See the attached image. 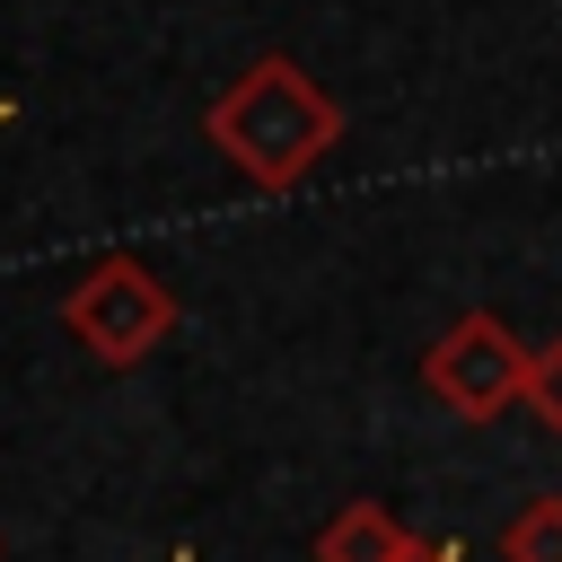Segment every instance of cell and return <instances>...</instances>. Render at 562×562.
Returning a JSON list of instances; mask_svg holds the SVG:
<instances>
[{
	"instance_id": "5b68a950",
	"label": "cell",
	"mask_w": 562,
	"mask_h": 562,
	"mask_svg": "<svg viewBox=\"0 0 562 562\" xmlns=\"http://www.w3.org/2000/svg\"><path fill=\"white\" fill-rule=\"evenodd\" d=\"M501 562H562V492H527L501 518Z\"/></svg>"
},
{
	"instance_id": "ba28073f",
	"label": "cell",
	"mask_w": 562,
	"mask_h": 562,
	"mask_svg": "<svg viewBox=\"0 0 562 562\" xmlns=\"http://www.w3.org/2000/svg\"><path fill=\"white\" fill-rule=\"evenodd\" d=\"M176 562H193V553H176Z\"/></svg>"
},
{
	"instance_id": "52a82bcc",
	"label": "cell",
	"mask_w": 562,
	"mask_h": 562,
	"mask_svg": "<svg viewBox=\"0 0 562 562\" xmlns=\"http://www.w3.org/2000/svg\"><path fill=\"white\" fill-rule=\"evenodd\" d=\"M404 562H465V544H448V536H422Z\"/></svg>"
},
{
	"instance_id": "6da1fadb",
	"label": "cell",
	"mask_w": 562,
	"mask_h": 562,
	"mask_svg": "<svg viewBox=\"0 0 562 562\" xmlns=\"http://www.w3.org/2000/svg\"><path fill=\"white\" fill-rule=\"evenodd\" d=\"M211 149L255 184V193H299L334 149H342V105L307 79L290 53H255L211 105H202Z\"/></svg>"
},
{
	"instance_id": "8992f818",
	"label": "cell",
	"mask_w": 562,
	"mask_h": 562,
	"mask_svg": "<svg viewBox=\"0 0 562 562\" xmlns=\"http://www.w3.org/2000/svg\"><path fill=\"white\" fill-rule=\"evenodd\" d=\"M527 413L544 422V439H562V334L544 351H527Z\"/></svg>"
},
{
	"instance_id": "277c9868",
	"label": "cell",
	"mask_w": 562,
	"mask_h": 562,
	"mask_svg": "<svg viewBox=\"0 0 562 562\" xmlns=\"http://www.w3.org/2000/svg\"><path fill=\"white\" fill-rule=\"evenodd\" d=\"M413 544H422V536H413L386 501H342V509L316 527L307 553H316V562H404Z\"/></svg>"
},
{
	"instance_id": "3957f363",
	"label": "cell",
	"mask_w": 562,
	"mask_h": 562,
	"mask_svg": "<svg viewBox=\"0 0 562 562\" xmlns=\"http://www.w3.org/2000/svg\"><path fill=\"white\" fill-rule=\"evenodd\" d=\"M422 386L457 413V422H492L527 395V342L501 325V316H457L430 351H422Z\"/></svg>"
},
{
	"instance_id": "7a4b0ae2",
	"label": "cell",
	"mask_w": 562,
	"mask_h": 562,
	"mask_svg": "<svg viewBox=\"0 0 562 562\" xmlns=\"http://www.w3.org/2000/svg\"><path fill=\"white\" fill-rule=\"evenodd\" d=\"M61 334L105 360V369H140L167 334H176V290L140 263V255H105L61 290Z\"/></svg>"
}]
</instances>
